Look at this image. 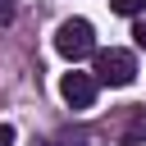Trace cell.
<instances>
[{"label":"cell","instance_id":"2","mask_svg":"<svg viewBox=\"0 0 146 146\" xmlns=\"http://www.w3.org/2000/svg\"><path fill=\"white\" fill-rule=\"evenodd\" d=\"M132 78H137V59L128 50H119V46L96 50V82H105V87H132Z\"/></svg>","mask_w":146,"mask_h":146},{"label":"cell","instance_id":"3","mask_svg":"<svg viewBox=\"0 0 146 146\" xmlns=\"http://www.w3.org/2000/svg\"><path fill=\"white\" fill-rule=\"evenodd\" d=\"M96 87H100V82H96V73H78V68H73V73H64V78H59V96H64L73 110H91Z\"/></svg>","mask_w":146,"mask_h":146},{"label":"cell","instance_id":"1","mask_svg":"<svg viewBox=\"0 0 146 146\" xmlns=\"http://www.w3.org/2000/svg\"><path fill=\"white\" fill-rule=\"evenodd\" d=\"M55 50L64 55V59H87V55H96V27L87 23V18H64L59 27H55Z\"/></svg>","mask_w":146,"mask_h":146},{"label":"cell","instance_id":"4","mask_svg":"<svg viewBox=\"0 0 146 146\" xmlns=\"http://www.w3.org/2000/svg\"><path fill=\"white\" fill-rule=\"evenodd\" d=\"M146 141V105L128 110V128H123V146H141Z\"/></svg>","mask_w":146,"mask_h":146},{"label":"cell","instance_id":"6","mask_svg":"<svg viewBox=\"0 0 146 146\" xmlns=\"http://www.w3.org/2000/svg\"><path fill=\"white\" fill-rule=\"evenodd\" d=\"M132 41H137V50H146V18H137V27H132Z\"/></svg>","mask_w":146,"mask_h":146},{"label":"cell","instance_id":"5","mask_svg":"<svg viewBox=\"0 0 146 146\" xmlns=\"http://www.w3.org/2000/svg\"><path fill=\"white\" fill-rule=\"evenodd\" d=\"M114 14H128V18H141L146 14V0H110Z\"/></svg>","mask_w":146,"mask_h":146},{"label":"cell","instance_id":"8","mask_svg":"<svg viewBox=\"0 0 146 146\" xmlns=\"http://www.w3.org/2000/svg\"><path fill=\"white\" fill-rule=\"evenodd\" d=\"M32 146H46V141H32Z\"/></svg>","mask_w":146,"mask_h":146},{"label":"cell","instance_id":"7","mask_svg":"<svg viewBox=\"0 0 146 146\" xmlns=\"http://www.w3.org/2000/svg\"><path fill=\"white\" fill-rule=\"evenodd\" d=\"M0 146H14V128L9 123H0Z\"/></svg>","mask_w":146,"mask_h":146}]
</instances>
